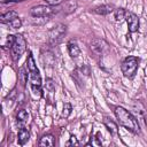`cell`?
Wrapping results in <instances>:
<instances>
[{
	"label": "cell",
	"instance_id": "obj_1",
	"mask_svg": "<svg viewBox=\"0 0 147 147\" xmlns=\"http://www.w3.org/2000/svg\"><path fill=\"white\" fill-rule=\"evenodd\" d=\"M114 113H115V116H116V118L118 119V122L122 126H124L125 129H127L129 131H131L136 134L140 132V126H139V123H138L137 118L130 111H127L125 108L116 107Z\"/></svg>",
	"mask_w": 147,
	"mask_h": 147
},
{
	"label": "cell",
	"instance_id": "obj_2",
	"mask_svg": "<svg viewBox=\"0 0 147 147\" xmlns=\"http://www.w3.org/2000/svg\"><path fill=\"white\" fill-rule=\"evenodd\" d=\"M139 59L136 56H127L121 65V70L126 78H133L139 67Z\"/></svg>",
	"mask_w": 147,
	"mask_h": 147
},
{
	"label": "cell",
	"instance_id": "obj_3",
	"mask_svg": "<svg viewBox=\"0 0 147 147\" xmlns=\"http://www.w3.org/2000/svg\"><path fill=\"white\" fill-rule=\"evenodd\" d=\"M25 49H26V41H25L24 37L22 34H15V40L10 48L11 57L15 61L18 60L21 57V55L25 52Z\"/></svg>",
	"mask_w": 147,
	"mask_h": 147
},
{
	"label": "cell",
	"instance_id": "obj_4",
	"mask_svg": "<svg viewBox=\"0 0 147 147\" xmlns=\"http://www.w3.org/2000/svg\"><path fill=\"white\" fill-rule=\"evenodd\" d=\"M57 6H49V5H39L34 6L30 9V14L33 17H48L52 14L56 13Z\"/></svg>",
	"mask_w": 147,
	"mask_h": 147
},
{
	"label": "cell",
	"instance_id": "obj_5",
	"mask_svg": "<svg viewBox=\"0 0 147 147\" xmlns=\"http://www.w3.org/2000/svg\"><path fill=\"white\" fill-rule=\"evenodd\" d=\"M67 31V26L64 24H57L53 26L48 32V40L51 45H57L63 39Z\"/></svg>",
	"mask_w": 147,
	"mask_h": 147
},
{
	"label": "cell",
	"instance_id": "obj_6",
	"mask_svg": "<svg viewBox=\"0 0 147 147\" xmlns=\"http://www.w3.org/2000/svg\"><path fill=\"white\" fill-rule=\"evenodd\" d=\"M124 20L126 21L129 31H130L131 33L138 31V29H139V17H138L134 13H132V11H126Z\"/></svg>",
	"mask_w": 147,
	"mask_h": 147
},
{
	"label": "cell",
	"instance_id": "obj_7",
	"mask_svg": "<svg viewBox=\"0 0 147 147\" xmlns=\"http://www.w3.org/2000/svg\"><path fill=\"white\" fill-rule=\"evenodd\" d=\"M91 49L98 54V55H101L106 49H107V44L101 40V39H94L92 42H91Z\"/></svg>",
	"mask_w": 147,
	"mask_h": 147
},
{
	"label": "cell",
	"instance_id": "obj_8",
	"mask_svg": "<svg viewBox=\"0 0 147 147\" xmlns=\"http://www.w3.org/2000/svg\"><path fill=\"white\" fill-rule=\"evenodd\" d=\"M40 147H52L55 145V139L52 134H44L40 140H39V144H38Z\"/></svg>",
	"mask_w": 147,
	"mask_h": 147
},
{
	"label": "cell",
	"instance_id": "obj_9",
	"mask_svg": "<svg viewBox=\"0 0 147 147\" xmlns=\"http://www.w3.org/2000/svg\"><path fill=\"white\" fill-rule=\"evenodd\" d=\"M68 52H69V55L72 59H76V57H78L80 55V49L77 46V44L74 42V41L68 42Z\"/></svg>",
	"mask_w": 147,
	"mask_h": 147
},
{
	"label": "cell",
	"instance_id": "obj_10",
	"mask_svg": "<svg viewBox=\"0 0 147 147\" xmlns=\"http://www.w3.org/2000/svg\"><path fill=\"white\" fill-rule=\"evenodd\" d=\"M29 139H30L29 130H26L25 127H21L20 131H18V137H17L18 144H20V145H24Z\"/></svg>",
	"mask_w": 147,
	"mask_h": 147
},
{
	"label": "cell",
	"instance_id": "obj_11",
	"mask_svg": "<svg viewBox=\"0 0 147 147\" xmlns=\"http://www.w3.org/2000/svg\"><path fill=\"white\" fill-rule=\"evenodd\" d=\"M16 17H18V14L15 11V10H9V11H7V13H5V14H2L1 15V17H0V21H1V23H9L10 21H13L14 18H16Z\"/></svg>",
	"mask_w": 147,
	"mask_h": 147
},
{
	"label": "cell",
	"instance_id": "obj_12",
	"mask_svg": "<svg viewBox=\"0 0 147 147\" xmlns=\"http://www.w3.org/2000/svg\"><path fill=\"white\" fill-rule=\"evenodd\" d=\"M103 124L106 125V127L108 129V131L110 132V134H116L117 131H118V127L116 125L115 122H113L111 119H109L108 117H105L103 118Z\"/></svg>",
	"mask_w": 147,
	"mask_h": 147
},
{
	"label": "cell",
	"instance_id": "obj_13",
	"mask_svg": "<svg viewBox=\"0 0 147 147\" xmlns=\"http://www.w3.org/2000/svg\"><path fill=\"white\" fill-rule=\"evenodd\" d=\"M114 10V7L111 5H102V6H99L96 8H94V13L99 14V15H107L109 13H111Z\"/></svg>",
	"mask_w": 147,
	"mask_h": 147
},
{
	"label": "cell",
	"instance_id": "obj_14",
	"mask_svg": "<svg viewBox=\"0 0 147 147\" xmlns=\"http://www.w3.org/2000/svg\"><path fill=\"white\" fill-rule=\"evenodd\" d=\"M16 118H17V123H18V125H20L21 127H24V124L26 123V121H28V118H29V115H28L26 110L21 109V110H18Z\"/></svg>",
	"mask_w": 147,
	"mask_h": 147
},
{
	"label": "cell",
	"instance_id": "obj_15",
	"mask_svg": "<svg viewBox=\"0 0 147 147\" xmlns=\"http://www.w3.org/2000/svg\"><path fill=\"white\" fill-rule=\"evenodd\" d=\"M18 78H20L21 83H22L23 85H25V83H26V80H28V74L25 72V69H24L23 67H21V68L18 69Z\"/></svg>",
	"mask_w": 147,
	"mask_h": 147
},
{
	"label": "cell",
	"instance_id": "obj_16",
	"mask_svg": "<svg viewBox=\"0 0 147 147\" xmlns=\"http://www.w3.org/2000/svg\"><path fill=\"white\" fill-rule=\"evenodd\" d=\"M125 10L123 9V8H118V9H116L115 10V18H116V21H122V20H124L125 18Z\"/></svg>",
	"mask_w": 147,
	"mask_h": 147
},
{
	"label": "cell",
	"instance_id": "obj_17",
	"mask_svg": "<svg viewBox=\"0 0 147 147\" xmlns=\"http://www.w3.org/2000/svg\"><path fill=\"white\" fill-rule=\"evenodd\" d=\"M71 110H72V107L69 102H65L63 105V110H62V116L63 117H68L70 114H71Z\"/></svg>",
	"mask_w": 147,
	"mask_h": 147
},
{
	"label": "cell",
	"instance_id": "obj_18",
	"mask_svg": "<svg viewBox=\"0 0 147 147\" xmlns=\"http://www.w3.org/2000/svg\"><path fill=\"white\" fill-rule=\"evenodd\" d=\"M8 25H10L11 29H18V28L22 25V21H21L20 17H16V18H14L13 21H10V22L8 23Z\"/></svg>",
	"mask_w": 147,
	"mask_h": 147
},
{
	"label": "cell",
	"instance_id": "obj_19",
	"mask_svg": "<svg viewBox=\"0 0 147 147\" xmlns=\"http://www.w3.org/2000/svg\"><path fill=\"white\" fill-rule=\"evenodd\" d=\"M14 40H15V36H13V34H9V36H7V41H6V47H8V48H11V46H13V44H14Z\"/></svg>",
	"mask_w": 147,
	"mask_h": 147
},
{
	"label": "cell",
	"instance_id": "obj_20",
	"mask_svg": "<svg viewBox=\"0 0 147 147\" xmlns=\"http://www.w3.org/2000/svg\"><path fill=\"white\" fill-rule=\"evenodd\" d=\"M71 145L78 146V140H77V138H76L75 136H71L70 139H69V141L67 142V146H71Z\"/></svg>",
	"mask_w": 147,
	"mask_h": 147
},
{
	"label": "cell",
	"instance_id": "obj_21",
	"mask_svg": "<svg viewBox=\"0 0 147 147\" xmlns=\"http://www.w3.org/2000/svg\"><path fill=\"white\" fill-rule=\"evenodd\" d=\"M46 88L49 91V92H53L54 91V83L52 79H47V83H46Z\"/></svg>",
	"mask_w": 147,
	"mask_h": 147
},
{
	"label": "cell",
	"instance_id": "obj_22",
	"mask_svg": "<svg viewBox=\"0 0 147 147\" xmlns=\"http://www.w3.org/2000/svg\"><path fill=\"white\" fill-rule=\"evenodd\" d=\"M62 0H45V2L49 6H59Z\"/></svg>",
	"mask_w": 147,
	"mask_h": 147
},
{
	"label": "cell",
	"instance_id": "obj_23",
	"mask_svg": "<svg viewBox=\"0 0 147 147\" xmlns=\"http://www.w3.org/2000/svg\"><path fill=\"white\" fill-rule=\"evenodd\" d=\"M2 2H6V1H18V0H1Z\"/></svg>",
	"mask_w": 147,
	"mask_h": 147
}]
</instances>
